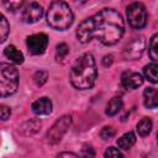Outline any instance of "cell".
<instances>
[{"instance_id": "5bb4252c", "label": "cell", "mask_w": 158, "mask_h": 158, "mask_svg": "<svg viewBox=\"0 0 158 158\" xmlns=\"http://www.w3.org/2000/svg\"><path fill=\"white\" fill-rule=\"evenodd\" d=\"M40 127H41V121L40 120H30V121L23 122L19 128H20V132L22 135L31 136V135L36 133Z\"/></svg>"}, {"instance_id": "603a6c76", "label": "cell", "mask_w": 158, "mask_h": 158, "mask_svg": "<svg viewBox=\"0 0 158 158\" xmlns=\"http://www.w3.org/2000/svg\"><path fill=\"white\" fill-rule=\"evenodd\" d=\"M47 78H48L47 72H44V70H37L35 73V75H33V81L36 83V85L41 86V85H43L47 81Z\"/></svg>"}, {"instance_id": "9a60e30c", "label": "cell", "mask_w": 158, "mask_h": 158, "mask_svg": "<svg viewBox=\"0 0 158 158\" xmlns=\"http://www.w3.org/2000/svg\"><path fill=\"white\" fill-rule=\"evenodd\" d=\"M135 143H136V136H135L133 132H127V133H125L123 136H121L117 139V146L122 151L130 149Z\"/></svg>"}, {"instance_id": "4fadbf2b", "label": "cell", "mask_w": 158, "mask_h": 158, "mask_svg": "<svg viewBox=\"0 0 158 158\" xmlns=\"http://www.w3.org/2000/svg\"><path fill=\"white\" fill-rule=\"evenodd\" d=\"M143 102L148 109H156L158 105V94L154 88H147L143 93Z\"/></svg>"}, {"instance_id": "f546056e", "label": "cell", "mask_w": 158, "mask_h": 158, "mask_svg": "<svg viewBox=\"0 0 158 158\" xmlns=\"http://www.w3.org/2000/svg\"><path fill=\"white\" fill-rule=\"evenodd\" d=\"M77 1H78V2H80V4H84L86 0H77Z\"/></svg>"}, {"instance_id": "8fae6325", "label": "cell", "mask_w": 158, "mask_h": 158, "mask_svg": "<svg viewBox=\"0 0 158 158\" xmlns=\"http://www.w3.org/2000/svg\"><path fill=\"white\" fill-rule=\"evenodd\" d=\"M32 111L36 115H40V116L49 115L52 112V101L48 98H44V96L40 98L32 104Z\"/></svg>"}, {"instance_id": "7a4b0ae2", "label": "cell", "mask_w": 158, "mask_h": 158, "mask_svg": "<svg viewBox=\"0 0 158 158\" xmlns=\"http://www.w3.org/2000/svg\"><path fill=\"white\" fill-rule=\"evenodd\" d=\"M98 78V68L95 58L91 53H84L73 63L69 79L74 88L79 90H86L93 88Z\"/></svg>"}, {"instance_id": "2e32d148", "label": "cell", "mask_w": 158, "mask_h": 158, "mask_svg": "<svg viewBox=\"0 0 158 158\" xmlns=\"http://www.w3.org/2000/svg\"><path fill=\"white\" fill-rule=\"evenodd\" d=\"M152 126H153V123H152L151 118H148V117H143L141 121H138L136 130H137V132H138L139 136L144 137V136H148V135L151 133V131H152Z\"/></svg>"}, {"instance_id": "5b68a950", "label": "cell", "mask_w": 158, "mask_h": 158, "mask_svg": "<svg viewBox=\"0 0 158 158\" xmlns=\"http://www.w3.org/2000/svg\"><path fill=\"white\" fill-rule=\"evenodd\" d=\"M127 20L133 28H143L147 23V11L143 4L133 2L127 7Z\"/></svg>"}, {"instance_id": "f1b7e54d", "label": "cell", "mask_w": 158, "mask_h": 158, "mask_svg": "<svg viewBox=\"0 0 158 158\" xmlns=\"http://www.w3.org/2000/svg\"><path fill=\"white\" fill-rule=\"evenodd\" d=\"M58 157H78V154H75V153H68V152H63V153H59L58 154Z\"/></svg>"}, {"instance_id": "6da1fadb", "label": "cell", "mask_w": 158, "mask_h": 158, "mask_svg": "<svg viewBox=\"0 0 158 158\" xmlns=\"http://www.w3.org/2000/svg\"><path fill=\"white\" fill-rule=\"evenodd\" d=\"M125 32L122 16L114 9H102L91 17L84 20L77 28V38L88 43L96 38L105 46H112L121 40Z\"/></svg>"}, {"instance_id": "ffe728a7", "label": "cell", "mask_w": 158, "mask_h": 158, "mask_svg": "<svg viewBox=\"0 0 158 158\" xmlns=\"http://www.w3.org/2000/svg\"><path fill=\"white\" fill-rule=\"evenodd\" d=\"M157 40H158V35L154 33L149 41V49H148V53H149V57L153 62H157Z\"/></svg>"}, {"instance_id": "9c48e42d", "label": "cell", "mask_w": 158, "mask_h": 158, "mask_svg": "<svg viewBox=\"0 0 158 158\" xmlns=\"http://www.w3.org/2000/svg\"><path fill=\"white\" fill-rule=\"evenodd\" d=\"M43 15V9L40 4L37 2H31L30 5H27L22 12V20L26 23H33L37 22Z\"/></svg>"}, {"instance_id": "52a82bcc", "label": "cell", "mask_w": 158, "mask_h": 158, "mask_svg": "<svg viewBox=\"0 0 158 158\" xmlns=\"http://www.w3.org/2000/svg\"><path fill=\"white\" fill-rule=\"evenodd\" d=\"M26 44H27L28 52L31 54H35V56L42 54L47 48L48 37L44 33H35V35L27 37Z\"/></svg>"}, {"instance_id": "7c38bea8", "label": "cell", "mask_w": 158, "mask_h": 158, "mask_svg": "<svg viewBox=\"0 0 158 158\" xmlns=\"http://www.w3.org/2000/svg\"><path fill=\"white\" fill-rule=\"evenodd\" d=\"M4 54H5V57H6L11 63H14V64H21V63L23 62V54H22L15 46H12V44L5 47Z\"/></svg>"}, {"instance_id": "d6986e66", "label": "cell", "mask_w": 158, "mask_h": 158, "mask_svg": "<svg viewBox=\"0 0 158 158\" xmlns=\"http://www.w3.org/2000/svg\"><path fill=\"white\" fill-rule=\"evenodd\" d=\"M9 32H10V23L6 20V17L2 14H0V43H2L7 38Z\"/></svg>"}, {"instance_id": "44dd1931", "label": "cell", "mask_w": 158, "mask_h": 158, "mask_svg": "<svg viewBox=\"0 0 158 158\" xmlns=\"http://www.w3.org/2000/svg\"><path fill=\"white\" fill-rule=\"evenodd\" d=\"M68 53H69V47H68L65 43H59V44L57 46V49H56V58H57L58 62H63Z\"/></svg>"}, {"instance_id": "e0dca14e", "label": "cell", "mask_w": 158, "mask_h": 158, "mask_svg": "<svg viewBox=\"0 0 158 158\" xmlns=\"http://www.w3.org/2000/svg\"><path fill=\"white\" fill-rule=\"evenodd\" d=\"M122 109V100H121V98H112L110 101H109V104H107V106H106V115H109V116H114V115H116L120 110Z\"/></svg>"}, {"instance_id": "30bf717a", "label": "cell", "mask_w": 158, "mask_h": 158, "mask_svg": "<svg viewBox=\"0 0 158 158\" xmlns=\"http://www.w3.org/2000/svg\"><path fill=\"white\" fill-rule=\"evenodd\" d=\"M121 83L126 89H137L142 85L143 78L139 73L133 70H126L121 75Z\"/></svg>"}, {"instance_id": "ba28073f", "label": "cell", "mask_w": 158, "mask_h": 158, "mask_svg": "<svg viewBox=\"0 0 158 158\" xmlns=\"http://www.w3.org/2000/svg\"><path fill=\"white\" fill-rule=\"evenodd\" d=\"M144 46H146V42L143 37L133 38L123 48V58L127 60H133V59L139 58L144 51Z\"/></svg>"}, {"instance_id": "4316f807", "label": "cell", "mask_w": 158, "mask_h": 158, "mask_svg": "<svg viewBox=\"0 0 158 158\" xmlns=\"http://www.w3.org/2000/svg\"><path fill=\"white\" fill-rule=\"evenodd\" d=\"M112 60H114V59H112V56H110V54H109V56H105V57L102 58V65H104V67H110V65L112 64Z\"/></svg>"}, {"instance_id": "ac0fdd59", "label": "cell", "mask_w": 158, "mask_h": 158, "mask_svg": "<svg viewBox=\"0 0 158 158\" xmlns=\"http://www.w3.org/2000/svg\"><path fill=\"white\" fill-rule=\"evenodd\" d=\"M157 69H158V65H157L156 62L149 63V64L146 65L144 69H143V73H144L146 79H147L148 81L153 83V84L157 83Z\"/></svg>"}, {"instance_id": "484cf974", "label": "cell", "mask_w": 158, "mask_h": 158, "mask_svg": "<svg viewBox=\"0 0 158 158\" xmlns=\"http://www.w3.org/2000/svg\"><path fill=\"white\" fill-rule=\"evenodd\" d=\"M104 156L105 157H122V153L115 147H109L106 152L104 153Z\"/></svg>"}, {"instance_id": "7402d4cb", "label": "cell", "mask_w": 158, "mask_h": 158, "mask_svg": "<svg viewBox=\"0 0 158 158\" xmlns=\"http://www.w3.org/2000/svg\"><path fill=\"white\" fill-rule=\"evenodd\" d=\"M25 0H2V4L4 6L10 10V11H15V10H19L22 5H23Z\"/></svg>"}, {"instance_id": "3957f363", "label": "cell", "mask_w": 158, "mask_h": 158, "mask_svg": "<svg viewBox=\"0 0 158 158\" xmlns=\"http://www.w3.org/2000/svg\"><path fill=\"white\" fill-rule=\"evenodd\" d=\"M73 11L69 5L62 0L53 1L47 10V22L48 25L58 31H64L73 23Z\"/></svg>"}, {"instance_id": "277c9868", "label": "cell", "mask_w": 158, "mask_h": 158, "mask_svg": "<svg viewBox=\"0 0 158 158\" xmlns=\"http://www.w3.org/2000/svg\"><path fill=\"white\" fill-rule=\"evenodd\" d=\"M19 86V72L10 63H0V98L16 93Z\"/></svg>"}, {"instance_id": "cb8c5ba5", "label": "cell", "mask_w": 158, "mask_h": 158, "mask_svg": "<svg viewBox=\"0 0 158 158\" xmlns=\"http://www.w3.org/2000/svg\"><path fill=\"white\" fill-rule=\"evenodd\" d=\"M115 136V130L111 126H106L100 131V137L102 139H110Z\"/></svg>"}, {"instance_id": "d4e9b609", "label": "cell", "mask_w": 158, "mask_h": 158, "mask_svg": "<svg viewBox=\"0 0 158 158\" xmlns=\"http://www.w3.org/2000/svg\"><path fill=\"white\" fill-rule=\"evenodd\" d=\"M11 115V109L7 105H0V120L5 121L10 117Z\"/></svg>"}, {"instance_id": "8992f818", "label": "cell", "mask_w": 158, "mask_h": 158, "mask_svg": "<svg viewBox=\"0 0 158 158\" xmlns=\"http://www.w3.org/2000/svg\"><path fill=\"white\" fill-rule=\"evenodd\" d=\"M70 123H72V117L69 115H64L60 118H58L47 132V141L51 144L58 143L64 136V133L68 131Z\"/></svg>"}, {"instance_id": "83f0119b", "label": "cell", "mask_w": 158, "mask_h": 158, "mask_svg": "<svg viewBox=\"0 0 158 158\" xmlns=\"http://www.w3.org/2000/svg\"><path fill=\"white\" fill-rule=\"evenodd\" d=\"M83 156H85V157H88V156H95V153H94V151L89 147V149H86V148H83Z\"/></svg>"}]
</instances>
